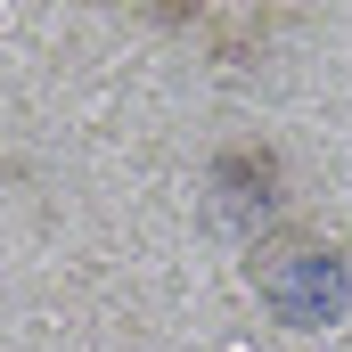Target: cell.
Wrapping results in <instances>:
<instances>
[{
    "label": "cell",
    "instance_id": "6da1fadb",
    "mask_svg": "<svg viewBox=\"0 0 352 352\" xmlns=\"http://www.w3.org/2000/svg\"><path fill=\"white\" fill-rule=\"evenodd\" d=\"M246 287L263 295V311H270V320H287V328H336L344 303H352L344 254H336L328 238H311V230L254 238V254H246Z\"/></svg>",
    "mask_w": 352,
    "mask_h": 352
}]
</instances>
